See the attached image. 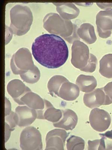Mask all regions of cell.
<instances>
[{"label": "cell", "mask_w": 112, "mask_h": 150, "mask_svg": "<svg viewBox=\"0 0 112 150\" xmlns=\"http://www.w3.org/2000/svg\"><path fill=\"white\" fill-rule=\"evenodd\" d=\"M21 79L28 83L34 84L38 82L41 77V72L35 65L32 69L26 73L20 75Z\"/></svg>", "instance_id": "obj_22"}, {"label": "cell", "mask_w": 112, "mask_h": 150, "mask_svg": "<svg viewBox=\"0 0 112 150\" xmlns=\"http://www.w3.org/2000/svg\"><path fill=\"white\" fill-rule=\"evenodd\" d=\"M43 27L52 34L61 36L70 43L80 40L76 25L70 21L64 19L55 13H49L43 19Z\"/></svg>", "instance_id": "obj_2"}, {"label": "cell", "mask_w": 112, "mask_h": 150, "mask_svg": "<svg viewBox=\"0 0 112 150\" xmlns=\"http://www.w3.org/2000/svg\"><path fill=\"white\" fill-rule=\"evenodd\" d=\"M10 66L14 74L20 75L32 69L35 65L29 50L22 48L13 55L10 60Z\"/></svg>", "instance_id": "obj_5"}, {"label": "cell", "mask_w": 112, "mask_h": 150, "mask_svg": "<svg viewBox=\"0 0 112 150\" xmlns=\"http://www.w3.org/2000/svg\"><path fill=\"white\" fill-rule=\"evenodd\" d=\"M88 149L89 150H101L106 149L105 138L103 137L101 139L88 142Z\"/></svg>", "instance_id": "obj_24"}, {"label": "cell", "mask_w": 112, "mask_h": 150, "mask_svg": "<svg viewBox=\"0 0 112 150\" xmlns=\"http://www.w3.org/2000/svg\"><path fill=\"white\" fill-rule=\"evenodd\" d=\"M89 120L92 128L99 132L107 130L111 123L110 114L104 110L97 108L91 111Z\"/></svg>", "instance_id": "obj_7"}, {"label": "cell", "mask_w": 112, "mask_h": 150, "mask_svg": "<svg viewBox=\"0 0 112 150\" xmlns=\"http://www.w3.org/2000/svg\"><path fill=\"white\" fill-rule=\"evenodd\" d=\"M71 63L73 66L86 73L96 70L97 59L89 53L88 47L79 40L74 41L71 47Z\"/></svg>", "instance_id": "obj_3"}, {"label": "cell", "mask_w": 112, "mask_h": 150, "mask_svg": "<svg viewBox=\"0 0 112 150\" xmlns=\"http://www.w3.org/2000/svg\"><path fill=\"white\" fill-rule=\"evenodd\" d=\"M80 91L77 84L68 81L64 83L61 86L58 96L66 101H74L79 96Z\"/></svg>", "instance_id": "obj_17"}, {"label": "cell", "mask_w": 112, "mask_h": 150, "mask_svg": "<svg viewBox=\"0 0 112 150\" xmlns=\"http://www.w3.org/2000/svg\"><path fill=\"white\" fill-rule=\"evenodd\" d=\"M77 34L80 38L89 45L94 43L97 41L94 27L91 24H82L77 30Z\"/></svg>", "instance_id": "obj_18"}, {"label": "cell", "mask_w": 112, "mask_h": 150, "mask_svg": "<svg viewBox=\"0 0 112 150\" xmlns=\"http://www.w3.org/2000/svg\"><path fill=\"white\" fill-rule=\"evenodd\" d=\"M68 136L64 129H55L49 131L46 136L45 150H64Z\"/></svg>", "instance_id": "obj_9"}, {"label": "cell", "mask_w": 112, "mask_h": 150, "mask_svg": "<svg viewBox=\"0 0 112 150\" xmlns=\"http://www.w3.org/2000/svg\"><path fill=\"white\" fill-rule=\"evenodd\" d=\"M60 15L65 20L70 21L78 16L80 10L73 3H53Z\"/></svg>", "instance_id": "obj_16"}, {"label": "cell", "mask_w": 112, "mask_h": 150, "mask_svg": "<svg viewBox=\"0 0 112 150\" xmlns=\"http://www.w3.org/2000/svg\"><path fill=\"white\" fill-rule=\"evenodd\" d=\"M7 90L9 94L18 104L21 98L31 90L21 80L14 79L9 81L8 84Z\"/></svg>", "instance_id": "obj_15"}, {"label": "cell", "mask_w": 112, "mask_h": 150, "mask_svg": "<svg viewBox=\"0 0 112 150\" xmlns=\"http://www.w3.org/2000/svg\"><path fill=\"white\" fill-rule=\"evenodd\" d=\"M68 81L69 80L66 78L60 75L53 76L48 83V88L50 94L52 96L56 97L58 96L61 86L64 83Z\"/></svg>", "instance_id": "obj_20"}, {"label": "cell", "mask_w": 112, "mask_h": 150, "mask_svg": "<svg viewBox=\"0 0 112 150\" xmlns=\"http://www.w3.org/2000/svg\"><path fill=\"white\" fill-rule=\"evenodd\" d=\"M5 142H6L7 141L10 137V133H11V131H13L11 128H10V126L7 123L5 122Z\"/></svg>", "instance_id": "obj_28"}, {"label": "cell", "mask_w": 112, "mask_h": 150, "mask_svg": "<svg viewBox=\"0 0 112 150\" xmlns=\"http://www.w3.org/2000/svg\"><path fill=\"white\" fill-rule=\"evenodd\" d=\"M96 24L99 37H110L112 31V9L99 12L96 16Z\"/></svg>", "instance_id": "obj_8"}, {"label": "cell", "mask_w": 112, "mask_h": 150, "mask_svg": "<svg viewBox=\"0 0 112 150\" xmlns=\"http://www.w3.org/2000/svg\"><path fill=\"white\" fill-rule=\"evenodd\" d=\"M32 52L37 62L45 67L55 69L63 65L69 57V49L64 40L54 34H44L36 39Z\"/></svg>", "instance_id": "obj_1"}, {"label": "cell", "mask_w": 112, "mask_h": 150, "mask_svg": "<svg viewBox=\"0 0 112 150\" xmlns=\"http://www.w3.org/2000/svg\"><path fill=\"white\" fill-rule=\"evenodd\" d=\"M99 62V73L104 77L112 79V54L105 55Z\"/></svg>", "instance_id": "obj_21"}, {"label": "cell", "mask_w": 112, "mask_h": 150, "mask_svg": "<svg viewBox=\"0 0 112 150\" xmlns=\"http://www.w3.org/2000/svg\"><path fill=\"white\" fill-rule=\"evenodd\" d=\"M5 116H8L11 112V104L9 100L5 97Z\"/></svg>", "instance_id": "obj_27"}, {"label": "cell", "mask_w": 112, "mask_h": 150, "mask_svg": "<svg viewBox=\"0 0 112 150\" xmlns=\"http://www.w3.org/2000/svg\"><path fill=\"white\" fill-rule=\"evenodd\" d=\"M85 146V141L78 136H71L66 142V148L68 150H83Z\"/></svg>", "instance_id": "obj_23"}, {"label": "cell", "mask_w": 112, "mask_h": 150, "mask_svg": "<svg viewBox=\"0 0 112 150\" xmlns=\"http://www.w3.org/2000/svg\"><path fill=\"white\" fill-rule=\"evenodd\" d=\"M36 111L26 106H19L15 108V120L17 125L25 127L30 125L37 119Z\"/></svg>", "instance_id": "obj_11"}, {"label": "cell", "mask_w": 112, "mask_h": 150, "mask_svg": "<svg viewBox=\"0 0 112 150\" xmlns=\"http://www.w3.org/2000/svg\"><path fill=\"white\" fill-rule=\"evenodd\" d=\"M45 107L42 110L36 111L37 119L45 120L53 123L57 122L62 117L60 110L54 108L50 102L44 99Z\"/></svg>", "instance_id": "obj_12"}, {"label": "cell", "mask_w": 112, "mask_h": 150, "mask_svg": "<svg viewBox=\"0 0 112 150\" xmlns=\"http://www.w3.org/2000/svg\"><path fill=\"white\" fill-rule=\"evenodd\" d=\"M20 147L22 150H42V136L40 131L33 127L24 128L20 137Z\"/></svg>", "instance_id": "obj_6"}, {"label": "cell", "mask_w": 112, "mask_h": 150, "mask_svg": "<svg viewBox=\"0 0 112 150\" xmlns=\"http://www.w3.org/2000/svg\"><path fill=\"white\" fill-rule=\"evenodd\" d=\"M19 105H26L29 108L36 111L42 110L45 108L44 99L32 91L27 92L20 99Z\"/></svg>", "instance_id": "obj_14"}, {"label": "cell", "mask_w": 112, "mask_h": 150, "mask_svg": "<svg viewBox=\"0 0 112 150\" xmlns=\"http://www.w3.org/2000/svg\"><path fill=\"white\" fill-rule=\"evenodd\" d=\"M62 116L60 120L54 123L55 128L66 130H72L75 128L78 122V117L76 112L71 110L66 109L62 111Z\"/></svg>", "instance_id": "obj_13"}, {"label": "cell", "mask_w": 112, "mask_h": 150, "mask_svg": "<svg viewBox=\"0 0 112 150\" xmlns=\"http://www.w3.org/2000/svg\"><path fill=\"white\" fill-rule=\"evenodd\" d=\"M83 101L85 105L90 108H98L102 105H108L112 103L105 94L103 88H98L85 94Z\"/></svg>", "instance_id": "obj_10"}, {"label": "cell", "mask_w": 112, "mask_h": 150, "mask_svg": "<svg viewBox=\"0 0 112 150\" xmlns=\"http://www.w3.org/2000/svg\"><path fill=\"white\" fill-rule=\"evenodd\" d=\"M10 28L14 34L23 35L30 30L33 21L32 13L26 5H17L10 11Z\"/></svg>", "instance_id": "obj_4"}, {"label": "cell", "mask_w": 112, "mask_h": 150, "mask_svg": "<svg viewBox=\"0 0 112 150\" xmlns=\"http://www.w3.org/2000/svg\"><path fill=\"white\" fill-rule=\"evenodd\" d=\"M97 4L99 7L103 9H110L112 7V3H97Z\"/></svg>", "instance_id": "obj_29"}, {"label": "cell", "mask_w": 112, "mask_h": 150, "mask_svg": "<svg viewBox=\"0 0 112 150\" xmlns=\"http://www.w3.org/2000/svg\"><path fill=\"white\" fill-rule=\"evenodd\" d=\"M76 84L80 91L86 93L93 91L97 85V80L93 76L83 74L77 78Z\"/></svg>", "instance_id": "obj_19"}, {"label": "cell", "mask_w": 112, "mask_h": 150, "mask_svg": "<svg viewBox=\"0 0 112 150\" xmlns=\"http://www.w3.org/2000/svg\"><path fill=\"white\" fill-rule=\"evenodd\" d=\"M15 112L12 111L10 114L8 116H5V122L9 125L10 128L14 130L16 126L17 125L14 118Z\"/></svg>", "instance_id": "obj_25"}, {"label": "cell", "mask_w": 112, "mask_h": 150, "mask_svg": "<svg viewBox=\"0 0 112 150\" xmlns=\"http://www.w3.org/2000/svg\"><path fill=\"white\" fill-rule=\"evenodd\" d=\"M103 89L105 94L112 102V82L108 83Z\"/></svg>", "instance_id": "obj_26"}, {"label": "cell", "mask_w": 112, "mask_h": 150, "mask_svg": "<svg viewBox=\"0 0 112 150\" xmlns=\"http://www.w3.org/2000/svg\"><path fill=\"white\" fill-rule=\"evenodd\" d=\"M100 135L103 137H106L109 139H112V130L107 131L105 133L100 134Z\"/></svg>", "instance_id": "obj_30"}]
</instances>
